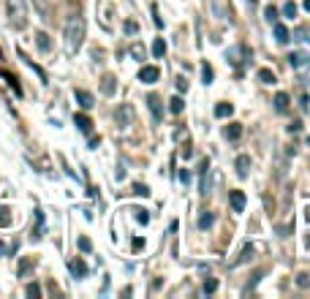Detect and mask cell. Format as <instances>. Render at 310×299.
<instances>
[{
	"instance_id": "277c9868",
	"label": "cell",
	"mask_w": 310,
	"mask_h": 299,
	"mask_svg": "<svg viewBox=\"0 0 310 299\" xmlns=\"http://www.w3.org/2000/svg\"><path fill=\"white\" fill-rule=\"evenodd\" d=\"M114 120H117L120 128H128L133 123V106L131 104H120V109L114 111Z\"/></svg>"
},
{
	"instance_id": "ab89813d",
	"label": "cell",
	"mask_w": 310,
	"mask_h": 299,
	"mask_svg": "<svg viewBox=\"0 0 310 299\" xmlns=\"http://www.w3.org/2000/svg\"><path fill=\"white\" fill-rule=\"evenodd\" d=\"M179 182H182V185H188V182H191V172H188V169H182V172H179Z\"/></svg>"
},
{
	"instance_id": "e0dca14e",
	"label": "cell",
	"mask_w": 310,
	"mask_h": 299,
	"mask_svg": "<svg viewBox=\"0 0 310 299\" xmlns=\"http://www.w3.org/2000/svg\"><path fill=\"white\" fill-rule=\"evenodd\" d=\"M240 133H242L240 123H228V126L223 128V136H226V139H240Z\"/></svg>"
},
{
	"instance_id": "7402d4cb",
	"label": "cell",
	"mask_w": 310,
	"mask_h": 299,
	"mask_svg": "<svg viewBox=\"0 0 310 299\" xmlns=\"http://www.w3.org/2000/svg\"><path fill=\"white\" fill-rule=\"evenodd\" d=\"M35 44H38V49H41V52H49V49H52V41H49L47 33H38V35H35Z\"/></svg>"
},
{
	"instance_id": "f1b7e54d",
	"label": "cell",
	"mask_w": 310,
	"mask_h": 299,
	"mask_svg": "<svg viewBox=\"0 0 310 299\" xmlns=\"http://www.w3.org/2000/svg\"><path fill=\"white\" fill-rule=\"evenodd\" d=\"M296 11H299V8H296V3H291V0L286 3V6H283V16H289V19H294Z\"/></svg>"
},
{
	"instance_id": "d6986e66",
	"label": "cell",
	"mask_w": 310,
	"mask_h": 299,
	"mask_svg": "<svg viewBox=\"0 0 310 299\" xmlns=\"http://www.w3.org/2000/svg\"><path fill=\"white\" fill-rule=\"evenodd\" d=\"M275 111H289V95H286V93H277L275 95Z\"/></svg>"
},
{
	"instance_id": "681fc988",
	"label": "cell",
	"mask_w": 310,
	"mask_h": 299,
	"mask_svg": "<svg viewBox=\"0 0 310 299\" xmlns=\"http://www.w3.org/2000/svg\"><path fill=\"white\" fill-rule=\"evenodd\" d=\"M0 60H3V49H0Z\"/></svg>"
},
{
	"instance_id": "b9f144b4",
	"label": "cell",
	"mask_w": 310,
	"mask_h": 299,
	"mask_svg": "<svg viewBox=\"0 0 310 299\" xmlns=\"http://www.w3.org/2000/svg\"><path fill=\"white\" fill-rule=\"evenodd\" d=\"M177 90L182 93V90H188V82H185V77H177Z\"/></svg>"
},
{
	"instance_id": "4316f807",
	"label": "cell",
	"mask_w": 310,
	"mask_h": 299,
	"mask_svg": "<svg viewBox=\"0 0 310 299\" xmlns=\"http://www.w3.org/2000/svg\"><path fill=\"white\" fill-rule=\"evenodd\" d=\"M201 291H204V294H215V291H218V280H215V278H207L204 285H201Z\"/></svg>"
},
{
	"instance_id": "3957f363",
	"label": "cell",
	"mask_w": 310,
	"mask_h": 299,
	"mask_svg": "<svg viewBox=\"0 0 310 299\" xmlns=\"http://www.w3.org/2000/svg\"><path fill=\"white\" fill-rule=\"evenodd\" d=\"M226 60H228L231 65H242L245 60H250V49L245 47V44H237V47H231V49L226 52Z\"/></svg>"
},
{
	"instance_id": "83f0119b",
	"label": "cell",
	"mask_w": 310,
	"mask_h": 299,
	"mask_svg": "<svg viewBox=\"0 0 310 299\" xmlns=\"http://www.w3.org/2000/svg\"><path fill=\"white\" fill-rule=\"evenodd\" d=\"M259 79H261L264 84H275V74H272L269 68H261V71H259Z\"/></svg>"
},
{
	"instance_id": "484cf974",
	"label": "cell",
	"mask_w": 310,
	"mask_h": 299,
	"mask_svg": "<svg viewBox=\"0 0 310 299\" xmlns=\"http://www.w3.org/2000/svg\"><path fill=\"white\" fill-rule=\"evenodd\" d=\"M182 106H185V101H182L179 95H174L172 101H169V109H172V114H179V111H182Z\"/></svg>"
},
{
	"instance_id": "9a60e30c",
	"label": "cell",
	"mask_w": 310,
	"mask_h": 299,
	"mask_svg": "<svg viewBox=\"0 0 310 299\" xmlns=\"http://www.w3.org/2000/svg\"><path fill=\"white\" fill-rule=\"evenodd\" d=\"M33 267H35V258H30V256H28V258H22L19 267H16V275H19V278H28Z\"/></svg>"
},
{
	"instance_id": "e575fe53",
	"label": "cell",
	"mask_w": 310,
	"mask_h": 299,
	"mask_svg": "<svg viewBox=\"0 0 310 299\" xmlns=\"http://www.w3.org/2000/svg\"><path fill=\"white\" fill-rule=\"evenodd\" d=\"M136 30H139V25H136L133 19H128V22H125V33H128V35H136Z\"/></svg>"
},
{
	"instance_id": "f546056e",
	"label": "cell",
	"mask_w": 310,
	"mask_h": 299,
	"mask_svg": "<svg viewBox=\"0 0 310 299\" xmlns=\"http://www.w3.org/2000/svg\"><path fill=\"white\" fill-rule=\"evenodd\" d=\"M212 223H215V215H212V212H207V215L199 218V229H210Z\"/></svg>"
},
{
	"instance_id": "8992f818",
	"label": "cell",
	"mask_w": 310,
	"mask_h": 299,
	"mask_svg": "<svg viewBox=\"0 0 310 299\" xmlns=\"http://www.w3.org/2000/svg\"><path fill=\"white\" fill-rule=\"evenodd\" d=\"M158 77H161V71L155 65H142V71H139V82H145V84L158 82Z\"/></svg>"
},
{
	"instance_id": "6da1fadb",
	"label": "cell",
	"mask_w": 310,
	"mask_h": 299,
	"mask_svg": "<svg viewBox=\"0 0 310 299\" xmlns=\"http://www.w3.org/2000/svg\"><path fill=\"white\" fill-rule=\"evenodd\" d=\"M84 33H87V25L79 14H74L65 22V30H63V44H65V55L74 57L84 44Z\"/></svg>"
},
{
	"instance_id": "5bb4252c",
	"label": "cell",
	"mask_w": 310,
	"mask_h": 299,
	"mask_svg": "<svg viewBox=\"0 0 310 299\" xmlns=\"http://www.w3.org/2000/svg\"><path fill=\"white\" fill-rule=\"evenodd\" d=\"M74 126L79 128L82 133H90V131H93V120H90L87 114H76V117H74Z\"/></svg>"
},
{
	"instance_id": "bcb514c9",
	"label": "cell",
	"mask_w": 310,
	"mask_h": 299,
	"mask_svg": "<svg viewBox=\"0 0 310 299\" xmlns=\"http://www.w3.org/2000/svg\"><path fill=\"white\" fill-rule=\"evenodd\" d=\"M98 144H101V139H98V136H90V150H96Z\"/></svg>"
},
{
	"instance_id": "ac0fdd59",
	"label": "cell",
	"mask_w": 310,
	"mask_h": 299,
	"mask_svg": "<svg viewBox=\"0 0 310 299\" xmlns=\"http://www.w3.org/2000/svg\"><path fill=\"white\" fill-rule=\"evenodd\" d=\"M275 38H277V44H289V38H291V33L283 28L280 22H275Z\"/></svg>"
},
{
	"instance_id": "74e56055",
	"label": "cell",
	"mask_w": 310,
	"mask_h": 299,
	"mask_svg": "<svg viewBox=\"0 0 310 299\" xmlns=\"http://www.w3.org/2000/svg\"><path fill=\"white\" fill-rule=\"evenodd\" d=\"M152 16H155V28H163V19H161V11H158V6H152Z\"/></svg>"
},
{
	"instance_id": "52a82bcc",
	"label": "cell",
	"mask_w": 310,
	"mask_h": 299,
	"mask_svg": "<svg viewBox=\"0 0 310 299\" xmlns=\"http://www.w3.org/2000/svg\"><path fill=\"white\" fill-rule=\"evenodd\" d=\"M74 98H76V104L82 106V109H93V106H96V98L90 95L87 90H74Z\"/></svg>"
},
{
	"instance_id": "4fadbf2b",
	"label": "cell",
	"mask_w": 310,
	"mask_h": 299,
	"mask_svg": "<svg viewBox=\"0 0 310 299\" xmlns=\"http://www.w3.org/2000/svg\"><path fill=\"white\" fill-rule=\"evenodd\" d=\"M228 202H231L234 212H242V209H245V193H242V190H231V193H228Z\"/></svg>"
},
{
	"instance_id": "1f68e13d",
	"label": "cell",
	"mask_w": 310,
	"mask_h": 299,
	"mask_svg": "<svg viewBox=\"0 0 310 299\" xmlns=\"http://www.w3.org/2000/svg\"><path fill=\"white\" fill-rule=\"evenodd\" d=\"M212 77H215V74H212V68H210V65L204 63V68H201V79H204V84H210V82H212Z\"/></svg>"
},
{
	"instance_id": "ee69618b",
	"label": "cell",
	"mask_w": 310,
	"mask_h": 299,
	"mask_svg": "<svg viewBox=\"0 0 310 299\" xmlns=\"http://www.w3.org/2000/svg\"><path fill=\"white\" fill-rule=\"evenodd\" d=\"M179 153H182V158H191L193 150H191V144H182V150H179Z\"/></svg>"
},
{
	"instance_id": "7bdbcfd3",
	"label": "cell",
	"mask_w": 310,
	"mask_h": 299,
	"mask_svg": "<svg viewBox=\"0 0 310 299\" xmlns=\"http://www.w3.org/2000/svg\"><path fill=\"white\" fill-rule=\"evenodd\" d=\"M289 131H291V133L302 131V123H299V120H294V123H291V126H289Z\"/></svg>"
},
{
	"instance_id": "2e32d148",
	"label": "cell",
	"mask_w": 310,
	"mask_h": 299,
	"mask_svg": "<svg viewBox=\"0 0 310 299\" xmlns=\"http://www.w3.org/2000/svg\"><path fill=\"white\" fill-rule=\"evenodd\" d=\"M41 234H44V212H41V209H35V229H33V239H35V242L41 239Z\"/></svg>"
},
{
	"instance_id": "f35d334b",
	"label": "cell",
	"mask_w": 310,
	"mask_h": 299,
	"mask_svg": "<svg viewBox=\"0 0 310 299\" xmlns=\"http://www.w3.org/2000/svg\"><path fill=\"white\" fill-rule=\"evenodd\" d=\"M299 109H302V111L310 109V98L308 95H299Z\"/></svg>"
},
{
	"instance_id": "7dc6e473",
	"label": "cell",
	"mask_w": 310,
	"mask_h": 299,
	"mask_svg": "<svg viewBox=\"0 0 310 299\" xmlns=\"http://www.w3.org/2000/svg\"><path fill=\"white\" fill-rule=\"evenodd\" d=\"M0 256H6V245L0 242Z\"/></svg>"
},
{
	"instance_id": "8d00e7d4",
	"label": "cell",
	"mask_w": 310,
	"mask_h": 299,
	"mask_svg": "<svg viewBox=\"0 0 310 299\" xmlns=\"http://www.w3.org/2000/svg\"><path fill=\"white\" fill-rule=\"evenodd\" d=\"M131 193H136V196H150V188H147V185H133Z\"/></svg>"
},
{
	"instance_id": "cb8c5ba5",
	"label": "cell",
	"mask_w": 310,
	"mask_h": 299,
	"mask_svg": "<svg viewBox=\"0 0 310 299\" xmlns=\"http://www.w3.org/2000/svg\"><path fill=\"white\" fill-rule=\"evenodd\" d=\"M152 55H155V57H163L166 55V41H163V38H155V41H152Z\"/></svg>"
},
{
	"instance_id": "836d02e7",
	"label": "cell",
	"mask_w": 310,
	"mask_h": 299,
	"mask_svg": "<svg viewBox=\"0 0 310 299\" xmlns=\"http://www.w3.org/2000/svg\"><path fill=\"white\" fill-rule=\"evenodd\" d=\"M79 251H82V253H90V251H93V245H90L87 236H79Z\"/></svg>"
},
{
	"instance_id": "d4e9b609",
	"label": "cell",
	"mask_w": 310,
	"mask_h": 299,
	"mask_svg": "<svg viewBox=\"0 0 310 299\" xmlns=\"http://www.w3.org/2000/svg\"><path fill=\"white\" fill-rule=\"evenodd\" d=\"M131 55L136 57V60H145V57H147V49L136 41V44H131Z\"/></svg>"
},
{
	"instance_id": "d590c367",
	"label": "cell",
	"mask_w": 310,
	"mask_h": 299,
	"mask_svg": "<svg viewBox=\"0 0 310 299\" xmlns=\"http://www.w3.org/2000/svg\"><path fill=\"white\" fill-rule=\"evenodd\" d=\"M136 220L142 223V226H147V223H150V215H147L145 209H136Z\"/></svg>"
},
{
	"instance_id": "9c48e42d",
	"label": "cell",
	"mask_w": 310,
	"mask_h": 299,
	"mask_svg": "<svg viewBox=\"0 0 310 299\" xmlns=\"http://www.w3.org/2000/svg\"><path fill=\"white\" fill-rule=\"evenodd\" d=\"M147 106H150V111H152V117H155V120L163 117V106H161V98L155 95V93H150V95H147Z\"/></svg>"
},
{
	"instance_id": "c3c4849f",
	"label": "cell",
	"mask_w": 310,
	"mask_h": 299,
	"mask_svg": "<svg viewBox=\"0 0 310 299\" xmlns=\"http://www.w3.org/2000/svg\"><path fill=\"white\" fill-rule=\"evenodd\" d=\"M305 11H310V0H305Z\"/></svg>"
},
{
	"instance_id": "ba28073f",
	"label": "cell",
	"mask_w": 310,
	"mask_h": 299,
	"mask_svg": "<svg viewBox=\"0 0 310 299\" xmlns=\"http://www.w3.org/2000/svg\"><path fill=\"white\" fill-rule=\"evenodd\" d=\"M68 269L74 278H87V264H84L82 258H71L68 261Z\"/></svg>"
},
{
	"instance_id": "f6af8a7d",
	"label": "cell",
	"mask_w": 310,
	"mask_h": 299,
	"mask_svg": "<svg viewBox=\"0 0 310 299\" xmlns=\"http://www.w3.org/2000/svg\"><path fill=\"white\" fill-rule=\"evenodd\" d=\"M142 248H145V239H139L136 236V239H133V251H142Z\"/></svg>"
},
{
	"instance_id": "7c38bea8",
	"label": "cell",
	"mask_w": 310,
	"mask_h": 299,
	"mask_svg": "<svg viewBox=\"0 0 310 299\" xmlns=\"http://www.w3.org/2000/svg\"><path fill=\"white\" fill-rule=\"evenodd\" d=\"M248 174H250V155H240V158H237V177L245 180Z\"/></svg>"
},
{
	"instance_id": "d6a6232c",
	"label": "cell",
	"mask_w": 310,
	"mask_h": 299,
	"mask_svg": "<svg viewBox=\"0 0 310 299\" xmlns=\"http://www.w3.org/2000/svg\"><path fill=\"white\" fill-rule=\"evenodd\" d=\"M25 291H28V297H41V285H38V283H30Z\"/></svg>"
},
{
	"instance_id": "8fae6325",
	"label": "cell",
	"mask_w": 310,
	"mask_h": 299,
	"mask_svg": "<svg viewBox=\"0 0 310 299\" xmlns=\"http://www.w3.org/2000/svg\"><path fill=\"white\" fill-rule=\"evenodd\" d=\"M101 93L103 95H114V93H117V79L112 77V74H106V77L101 79Z\"/></svg>"
},
{
	"instance_id": "60d3db41",
	"label": "cell",
	"mask_w": 310,
	"mask_h": 299,
	"mask_svg": "<svg viewBox=\"0 0 310 299\" xmlns=\"http://www.w3.org/2000/svg\"><path fill=\"white\" fill-rule=\"evenodd\" d=\"M296 283L302 285V288H308V285H310V275H305V272H302V275H299V280H296Z\"/></svg>"
},
{
	"instance_id": "30bf717a",
	"label": "cell",
	"mask_w": 310,
	"mask_h": 299,
	"mask_svg": "<svg viewBox=\"0 0 310 299\" xmlns=\"http://www.w3.org/2000/svg\"><path fill=\"white\" fill-rule=\"evenodd\" d=\"M261 248H264V245H245V248H242V253H240V258L234 261V267H240V264H245V261H250V258H253V253L261 251Z\"/></svg>"
},
{
	"instance_id": "7a4b0ae2",
	"label": "cell",
	"mask_w": 310,
	"mask_h": 299,
	"mask_svg": "<svg viewBox=\"0 0 310 299\" xmlns=\"http://www.w3.org/2000/svg\"><path fill=\"white\" fill-rule=\"evenodd\" d=\"M6 11H8L11 28L22 30L28 25V3H25V0H6Z\"/></svg>"
},
{
	"instance_id": "603a6c76",
	"label": "cell",
	"mask_w": 310,
	"mask_h": 299,
	"mask_svg": "<svg viewBox=\"0 0 310 299\" xmlns=\"http://www.w3.org/2000/svg\"><path fill=\"white\" fill-rule=\"evenodd\" d=\"M277 16H280V11H277L275 6H267V8H264V19H267L269 25H275V22H277Z\"/></svg>"
},
{
	"instance_id": "ffe728a7",
	"label": "cell",
	"mask_w": 310,
	"mask_h": 299,
	"mask_svg": "<svg viewBox=\"0 0 310 299\" xmlns=\"http://www.w3.org/2000/svg\"><path fill=\"white\" fill-rule=\"evenodd\" d=\"M215 114H218V117H231V114H234V104H226V101L218 104L215 106Z\"/></svg>"
},
{
	"instance_id": "44dd1931",
	"label": "cell",
	"mask_w": 310,
	"mask_h": 299,
	"mask_svg": "<svg viewBox=\"0 0 310 299\" xmlns=\"http://www.w3.org/2000/svg\"><path fill=\"white\" fill-rule=\"evenodd\" d=\"M8 226H11V209L0 204V229H8Z\"/></svg>"
},
{
	"instance_id": "5b68a950",
	"label": "cell",
	"mask_w": 310,
	"mask_h": 299,
	"mask_svg": "<svg viewBox=\"0 0 310 299\" xmlns=\"http://www.w3.org/2000/svg\"><path fill=\"white\" fill-rule=\"evenodd\" d=\"M289 63H291V68H294V71H308L310 68V55H308V52H291Z\"/></svg>"
},
{
	"instance_id": "4dcf8cb0",
	"label": "cell",
	"mask_w": 310,
	"mask_h": 299,
	"mask_svg": "<svg viewBox=\"0 0 310 299\" xmlns=\"http://www.w3.org/2000/svg\"><path fill=\"white\" fill-rule=\"evenodd\" d=\"M294 38H299V41H310V28H296Z\"/></svg>"
}]
</instances>
